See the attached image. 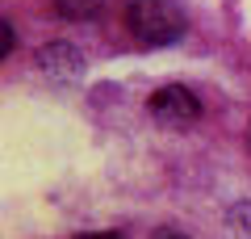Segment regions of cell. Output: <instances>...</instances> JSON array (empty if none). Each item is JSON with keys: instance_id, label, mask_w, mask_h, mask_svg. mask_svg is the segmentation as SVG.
Masks as SVG:
<instances>
[{"instance_id": "obj_1", "label": "cell", "mask_w": 251, "mask_h": 239, "mask_svg": "<svg viewBox=\"0 0 251 239\" xmlns=\"http://www.w3.org/2000/svg\"><path fill=\"white\" fill-rule=\"evenodd\" d=\"M126 26L138 42H151V46H168L184 34V17H180L176 0H130Z\"/></svg>"}, {"instance_id": "obj_2", "label": "cell", "mask_w": 251, "mask_h": 239, "mask_svg": "<svg viewBox=\"0 0 251 239\" xmlns=\"http://www.w3.org/2000/svg\"><path fill=\"white\" fill-rule=\"evenodd\" d=\"M147 109H151V118H155L159 126H168V130H184V126H193V122L201 118L197 92H188L184 84H168V89L151 92Z\"/></svg>"}, {"instance_id": "obj_3", "label": "cell", "mask_w": 251, "mask_h": 239, "mask_svg": "<svg viewBox=\"0 0 251 239\" xmlns=\"http://www.w3.org/2000/svg\"><path fill=\"white\" fill-rule=\"evenodd\" d=\"M34 63H38V71L50 76V80H75V76L84 71V55L75 51L72 42H50V46H42V51L34 55Z\"/></svg>"}, {"instance_id": "obj_4", "label": "cell", "mask_w": 251, "mask_h": 239, "mask_svg": "<svg viewBox=\"0 0 251 239\" xmlns=\"http://www.w3.org/2000/svg\"><path fill=\"white\" fill-rule=\"evenodd\" d=\"M100 9H105V0H54V13L72 21H92L100 17Z\"/></svg>"}, {"instance_id": "obj_5", "label": "cell", "mask_w": 251, "mask_h": 239, "mask_svg": "<svg viewBox=\"0 0 251 239\" xmlns=\"http://www.w3.org/2000/svg\"><path fill=\"white\" fill-rule=\"evenodd\" d=\"M13 42H17V38H13V26L4 21V26H0V55H9V51H13Z\"/></svg>"}, {"instance_id": "obj_6", "label": "cell", "mask_w": 251, "mask_h": 239, "mask_svg": "<svg viewBox=\"0 0 251 239\" xmlns=\"http://www.w3.org/2000/svg\"><path fill=\"white\" fill-rule=\"evenodd\" d=\"M75 239H117L113 231H88V235H75Z\"/></svg>"}, {"instance_id": "obj_7", "label": "cell", "mask_w": 251, "mask_h": 239, "mask_svg": "<svg viewBox=\"0 0 251 239\" xmlns=\"http://www.w3.org/2000/svg\"><path fill=\"white\" fill-rule=\"evenodd\" d=\"M155 239H188V235H184V231H159Z\"/></svg>"}]
</instances>
